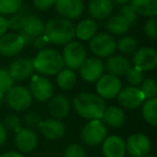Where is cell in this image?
<instances>
[{
	"instance_id": "obj_1",
	"label": "cell",
	"mask_w": 157,
	"mask_h": 157,
	"mask_svg": "<svg viewBox=\"0 0 157 157\" xmlns=\"http://www.w3.org/2000/svg\"><path fill=\"white\" fill-rule=\"evenodd\" d=\"M75 112L87 121L100 120L105 109V101L95 93L81 92L73 97L71 102Z\"/></svg>"
},
{
	"instance_id": "obj_2",
	"label": "cell",
	"mask_w": 157,
	"mask_h": 157,
	"mask_svg": "<svg viewBox=\"0 0 157 157\" xmlns=\"http://www.w3.org/2000/svg\"><path fill=\"white\" fill-rule=\"evenodd\" d=\"M43 35L50 43L66 45L74 39V25L71 21L63 17L51 18L44 24Z\"/></svg>"
},
{
	"instance_id": "obj_3",
	"label": "cell",
	"mask_w": 157,
	"mask_h": 157,
	"mask_svg": "<svg viewBox=\"0 0 157 157\" xmlns=\"http://www.w3.org/2000/svg\"><path fill=\"white\" fill-rule=\"evenodd\" d=\"M33 70L44 76L56 75L65 68L61 53L55 48H45L39 51L33 58Z\"/></svg>"
},
{
	"instance_id": "obj_4",
	"label": "cell",
	"mask_w": 157,
	"mask_h": 157,
	"mask_svg": "<svg viewBox=\"0 0 157 157\" xmlns=\"http://www.w3.org/2000/svg\"><path fill=\"white\" fill-rule=\"evenodd\" d=\"M33 97L28 88L23 85H13L5 95V102L15 113L26 112L33 105Z\"/></svg>"
},
{
	"instance_id": "obj_5",
	"label": "cell",
	"mask_w": 157,
	"mask_h": 157,
	"mask_svg": "<svg viewBox=\"0 0 157 157\" xmlns=\"http://www.w3.org/2000/svg\"><path fill=\"white\" fill-rule=\"evenodd\" d=\"M108 136V128L101 120L87 121L82 127L80 137L81 141L87 146L100 145Z\"/></svg>"
},
{
	"instance_id": "obj_6",
	"label": "cell",
	"mask_w": 157,
	"mask_h": 157,
	"mask_svg": "<svg viewBox=\"0 0 157 157\" xmlns=\"http://www.w3.org/2000/svg\"><path fill=\"white\" fill-rule=\"evenodd\" d=\"M65 67L71 70H78L83 61L87 58V51L84 44L80 41H74L63 45V50L61 53Z\"/></svg>"
},
{
	"instance_id": "obj_7",
	"label": "cell",
	"mask_w": 157,
	"mask_h": 157,
	"mask_svg": "<svg viewBox=\"0 0 157 157\" xmlns=\"http://www.w3.org/2000/svg\"><path fill=\"white\" fill-rule=\"evenodd\" d=\"M90 50L95 57L100 59L108 58L114 55V52L116 51V40L108 33H96L90 40Z\"/></svg>"
},
{
	"instance_id": "obj_8",
	"label": "cell",
	"mask_w": 157,
	"mask_h": 157,
	"mask_svg": "<svg viewBox=\"0 0 157 157\" xmlns=\"http://www.w3.org/2000/svg\"><path fill=\"white\" fill-rule=\"evenodd\" d=\"M28 90L30 92L33 99L39 102L48 101L54 96V86L50 78L41 74H35L30 78Z\"/></svg>"
},
{
	"instance_id": "obj_9",
	"label": "cell",
	"mask_w": 157,
	"mask_h": 157,
	"mask_svg": "<svg viewBox=\"0 0 157 157\" xmlns=\"http://www.w3.org/2000/svg\"><path fill=\"white\" fill-rule=\"evenodd\" d=\"M123 87L121 78L109 73H103L96 82V94L103 100H111L116 98Z\"/></svg>"
},
{
	"instance_id": "obj_10",
	"label": "cell",
	"mask_w": 157,
	"mask_h": 157,
	"mask_svg": "<svg viewBox=\"0 0 157 157\" xmlns=\"http://www.w3.org/2000/svg\"><path fill=\"white\" fill-rule=\"evenodd\" d=\"M126 144V154L131 157H144L148 155L152 150V141L151 139L142 132L131 133L127 140H125Z\"/></svg>"
},
{
	"instance_id": "obj_11",
	"label": "cell",
	"mask_w": 157,
	"mask_h": 157,
	"mask_svg": "<svg viewBox=\"0 0 157 157\" xmlns=\"http://www.w3.org/2000/svg\"><path fill=\"white\" fill-rule=\"evenodd\" d=\"M14 145L17 152L22 154L33 153L38 146V136L33 129H29L26 127H21L18 130L14 132Z\"/></svg>"
},
{
	"instance_id": "obj_12",
	"label": "cell",
	"mask_w": 157,
	"mask_h": 157,
	"mask_svg": "<svg viewBox=\"0 0 157 157\" xmlns=\"http://www.w3.org/2000/svg\"><path fill=\"white\" fill-rule=\"evenodd\" d=\"M132 66L141 71H153L157 66V52L151 46L138 48L132 54Z\"/></svg>"
},
{
	"instance_id": "obj_13",
	"label": "cell",
	"mask_w": 157,
	"mask_h": 157,
	"mask_svg": "<svg viewBox=\"0 0 157 157\" xmlns=\"http://www.w3.org/2000/svg\"><path fill=\"white\" fill-rule=\"evenodd\" d=\"M78 70L80 76L83 81L86 83H96L99 78L105 73V63L98 57H87Z\"/></svg>"
},
{
	"instance_id": "obj_14",
	"label": "cell",
	"mask_w": 157,
	"mask_h": 157,
	"mask_svg": "<svg viewBox=\"0 0 157 157\" xmlns=\"http://www.w3.org/2000/svg\"><path fill=\"white\" fill-rule=\"evenodd\" d=\"M25 46V41L20 33H7L0 37V55L5 57L17 56Z\"/></svg>"
},
{
	"instance_id": "obj_15",
	"label": "cell",
	"mask_w": 157,
	"mask_h": 157,
	"mask_svg": "<svg viewBox=\"0 0 157 157\" xmlns=\"http://www.w3.org/2000/svg\"><path fill=\"white\" fill-rule=\"evenodd\" d=\"M116 98H117L118 105L127 110L138 109L145 101V98L139 87L130 85L122 87Z\"/></svg>"
},
{
	"instance_id": "obj_16",
	"label": "cell",
	"mask_w": 157,
	"mask_h": 157,
	"mask_svg": "<svg viewBox=\"0 0 157 157\" xmlns=\"http://www.w3.org/2000/svg\"><path fill=\"white\" fill-rule=\"evenodd\" d=\"M55 9L57 13L66 20H76L84 11V0H56Z\"/></svg>"
},
{
	"instance_id": "obj_17",
	"label": "cell",
	"mask_w": 157,
	"mask_h": 157,
	"mask_svg": "<svg viewBox=\"0 0 157 157\" xmlns=\"http://www.w3.org/2000/svg\"><path fill=\"white\" fill-rule=\"evenodd\" d=\"M38 129L45 139L51 140V141H56L65 136L67 128H66L65 123L61 120L48 117L41 121Z\"/></svg>"
},
{
	"instance_id": "obj_18",
	"label": "cell",
	"mask_w": 157,
	"mask_h": 157,
	"mask_svg": "<svg viewBox=\"0 0 157 157\" xmlns=\"http://www.w3.org/2000/svg\"><path fill=\"white\" fill-rule=\"evenodd\" d=\"M100 145L103 157H125L126 155L125 140L118 135L107 136Z\"/></svg>"
},
{
	"instance_id": "obj_19",
	"label": "cell",
	"mask_w": 157,
	"mask_h": 157,
	"mask_svg": "<svg viewBox=\"0 0 157 157\" xmlns=\"http://www.w3.org/2000/svg\"><path fill=\"white\" fill-rule=\"evenodd\" d=\"M10 74L13 78L14 81H24L30 78L33 72V58H26V57H21L16 58L9 65Z\"/></svg>"
},
{
	"instance_id": "obj_20",
	"label": "cell",
	"mask_w": 157,
	"mask_h": 157,
	"mask_svg": "<svg viewBox=\"0 0 157 157\" xmlns=\"http://www.w3.org/2000/svg\"><path fill=\"white\" fill-rule=\"evenodd\" d=\"M114 2L112 0H90L87 11L92 20L105 21L112 15Z\"/></svg>"
},
{
	"instance_id": "obj_21",
	"label": "cell",
	"mask_w": 157,
	"mask_h": 157,
	"mask_svg": "<svg viewBox=\"0 0 157 157\" xmlns=\"http://www.w3.org/2000/svg\"><path fill=\"white\" fill-rule=\"evenodd\" d=\"M71 101L65 95H55L48 100V109L51 117L63 120L71 111Z\"/></svg>"
},
{
	"instance_id": "obj_22",
	"label": "cell",
	"mask_w": 157,
	"mask_h": 157,
	"mask_svg": "<svg viewBox=\"0 0 157 157\" xmlns=\"http://www.w3.org/2000/svg\"><path fill=\"white\" fill-rule=\"evenodd\" d=\"M100 120L107 127L117 129L125 125L126 114L123 108L117 107V105H109V107H105Z\"/></svg>"
},
{
	"instance_id": "obj_23",
	"label": "cell",
	"mask_w": 157,
	"mask_h": 157,
	"mask_svg": "<svg viewBox=\"0 0 157 157\" xmlns=\"http://www.w3.org/2000/svg\"><path fill=\"white\" fill-rule=\"evenodd\" d=\"M44 33V22L38 16L33 14L23 16L22 26L20 33L22 36H26L29 38H37L43 35Z\"/></svg>"
},
{
	"instance_id": "obj_24",
	"label": "cell",
	"mask_w": 157,
	"mask_h": 157,
	"mask_svg": "<svg viewBox=\"0 0 157 157\" xmlns=\"http://www.w3.org/2000/svg\"><path fill=\"white\" fill-rule=\"evenodd\" d=\"M130 67V60L124 55H112L108 57L105 63V70L107 71V73L115 75L117 78L125 76Z\"/></svg>"
},
{
	"instance_id": "obj_25",
	"label": "cell",
	"mask_w": 157,
	"mask_h": 157,
	"mask_svg": "<svg viewBox=\"0 0 157 157\" xmlns=\"http://www.w3.org/2000/svg\"><path fill=\"white\" fill-rule=\"evenodd\" d=\"M98 25L92 18H84L74 26V35L80 41H90L97 33Z\"/></svg>"
},
{
	"instance_id": "obj_26",
	"label": "cell",
	"mask_w": 157,
	"mask_h": 157,
	"mask_svg": "<svg viewBox=\"0 0 157 157\" xmlns=\"http://www.w3.org/2000/svg\"><path fill=\"white\" fill-rule=\"evenodd\" d=\"M105 28L108 33L114 36H125L130 29L131 25L120 14L111 15L108 20H105Z\"/></svg>"
},
{
	"instance_id": "obj_27",
	"label": "cell",
	"mask_w": 157,
	"mask_h": 157,
	"mask_svg": "<svg viewBox=\"0 0 157 157\" xmlns=\"http://www.w3.org/2000/svg\"><path fill=\"white\" fill-rule=\"evenodd\" d=\"M131 6L138 14L143 16L155 17L157 14V0H130Z\"/></svg>"
},
{
	"instance_id": "obj_28",
	"label": "cell",
	"mask_w": 157,
	"mask_h": 157,
	"mask_svg": "<svg viewBox=\"0 0 157 157\" xmlns=\"http://www.w3.org/2000/svg\"><path fill=\"white\" fill-rule=\"evenodd\" d=\"M141 114L150 126H157V98L145 99L141 105Z\"/></svg>"
},
{
	"instance_id": "obj_29",
	"label": "cell",
	"mask_w": 157,
	"mask_h": 157,
	"mask_svg": "<svg viewBox=\"0 0 157 157\" xmlns=\"http://www.w3.org/2000/svg\"><path fill=\"white\" fill-rule=\"evenodd\" d=\"M78 78L73 70L63 68L56 74V83L63 90H71L75 86Z\"/></svg>"
},
{
	"instance_id": "obj_30",
	"label": "cell",
	"mask_w": 157,
	"mask_h": 157,
	"mask_svg": "<svg viewBox=\"0 0 157 157\" xmlns=\"http://www.w3.org/2000/svg\"><path fill=\"white\" fill-rule=\"evenodd\" d=\"M138 48V42L131 36H123L118 41H116V50H118L123 55L133 54Z\"/></svg>"
},
{
	"instance_id": "obj_31",
	"label": "cell",
	"mask_w": 157,
	"mask_h": 157,
	"mask_svg": "<svg viewBox=\"0 0 157 157\" xmlns=\"http://www.w3.org/2000/svg\"><path fill=\"white\" fill-rule=\"evenodd\" d=\"M23 0H0V15H14L21 10Z\"/></svg>"
},
{
	"instance_id": "obj_32",
	"label": "cell",
	"mask_w": 157,
	"mask_h": 157,
	"mask_svg": "<svg viewBox=\"0 0 157 157\" xmlns=\"http://www.w3.org/2000/svg\"><path fill=\"white\" fill-rule=\"evenodd\" d=\"M138 87L141 90V93L143 94L145 99L156 98L157 86H156V81H155L154 78H144Z\"/></svg>"
},
{
	"instance_id": "obj_33",
	"label": "cell",
	"mask_w": 157,
	"mask_h": 157,
	"mask_svg": "<svg viewBox=\"0 0 157 157\" xmlns=\"http://www.w3.org/2000/svg\"><path fill=\"white\" fill-rule=\"evenodd\" d=\"M2 124L5 128L7 129V131L15 132L16 130H18L22 127V118L15 112H12V113L10 112L3 117Z\"/></svg>"
},
{
	"instance_id": "obj_34",
	"label": "cell",
	"mask_w": 157,
	"mask_h": 157,
	"mask_svg": "<svg viewBox=\"0 0 157 157\" xmlns=\"http://www.w3.org/2000/svg\"><path fill=\"white\" fill-rule=\"evenodd\" d=\"M41 121V115L39 113H37L36 111H31V110H27L22 118V123L24 124V127L29 129H33V130L39 127Z\"/></svg>"
},
{
	"instance_id": "obj_35",
	"label": "cell",
	"mask_w": 157,
	"mask_h": 157,
	"mask_svg": "<svg viewBox=\"0 0 157 157\" xmlns=\"http://www.w3.org/2000/svg\"><path fill=\"white\" fill-rule=\"evenodd\" d=\"M15 81L10 74L7 68H0V93L6 95L13 85H15Z\"/></svg>"
},
{
	"instance_id": "obj_36",
	"label": "cell",
	"mask_w": 157,
	"mask_h": 157,
	"mask_svg": "<svg viewBox=\"0 0 157 157\" xmlns=\"http://www.w3.org/2000/svg\"><path fill=\"white\" fill-rule=\"evenodd\" d=\"M125 78H126L127 82L130 86H139L141 84V82L144 80V72L139 70L138 68L131 66L129 68V70L125 74Z\"/></svg>"
},
{
	"instance_id": "obj_37",
	"label": "cell",
	"mask_w": 157,
	"mask_h": 157,
	"mask_svg": "<svg viewBox=\"0 0 157 157\" xmlns=\"http://www.w3.org/2000/svg\"><path fill=\"white\" fill-rule=\"evenodd\" d=\"M63 157H87V154L82 144L70 143L63 150Z\"/></svg>"
},
{
	"instance_id": "obj_38",
	"label": "cell",
	"mask_w": 157,
	"mask_h": 157,
	"mask_svg": "<svg viewBox=\"0 0 157 157\" xmlns=\"http://www.w3.org/2000/svg\"><path fill=\"white\" fill-rule=\"evenodd\" d=\"M118 14H120L121 16H123V17H124L131 26L137 22L138 15H139L130 3H126V5L121 6V9H120V11H118Z\"/></svg>"
},
{
	"instance_id": "obj_39",
	"label": "cell",
	"mask_w": 157,
	"mask_h": 157,
	"mask_svg": "<svg viewBox=\"0 0 157 157\" xmlns=\"http://www.w3.org/2000/svg\"><path fill=\"white\" fill-rule=\"evenodd\" d=\"M145 36L151 40H156L157 38V21L155 17H150L143 26Z\"/></svg>"
},
{
	"instance_id": "obj_40",
	"label": "cell",
	"mask_w": 157,
	"mask_h": 157,
	"mask_svg": "<svg viewBox=\"0 0 157 157\" xmlns=\"http://www.w3.org/2000/svg\"><path fill=\"white\" fill-rule=\"evenodd\" d=\"M23 16L21 14H14L12 15L10 18H8V26H9V29L13 30L14 33L15 31H20L21 30V26H22V22H23Z\"/></svg>"
},
{
	"instance_id": "obj_41",
	"label": "cell",
	"mask_w": 157,
	"mask_h": 157,
	"mask_svg": "<svg viewBox=\"0 0 157 157\" xmlns=\"http://www.w3.org/2000/svg\"><path fill=\"white\" fill-rule=\"evenodd\" d=\"M56 0H33V5L40 11H45L55 6Z\"/></svg>"
},
{
	"instance_id": "obj_42",
	"label": "cell",
	"mask_w": 157,
	"mask_h": 157,
	"mask_svg": "<svg viewBox=\"0 0 157 157\" xmlns=\"http://www.w3.org/2000/svg\"><path fill=\"white\" fill-rule=\"evenodd\" d=\"M48 43H50V42L48 41V39L45 38V36L41 35V36H39V37H37V38H33L31 45H33L36 50L41 51V50H43V48H45L46 46H48Z\"/></svg>"
},
{
	"instance_id": "obj_43",
	"label": "cell",
	"mask_w": 157,
	"mask_h": 157,
	"mask_svg": "<svg viewBox=\"0 0 157 157\" xmlns=\"http://www.w3.org/2000/svg\"><path fill=\"white\" fill-rule=\"evenodd\" d=\"M9 26H8V18L6 16L0 15V37L8 33Z\"/></svg>"
},
{
	"instance_id": "obj_44",
	"label": "cell",
	"mask_w": 157,
	"mask_h": 157,
	"mask_svg": "<svg viewBox=\"0 0 157 157\" xmlns=\"http://www.w3.org/2000/svg\"><path fill=\"white\" fill-rule=\"evenodd\" d=\"M7 139H8V131L5 128V126H3L2 122L0 121V146H2L6 143Z\"/></svg>"
},
{
	"instance_id": "obj_45",
	"label": "cell",
	"mask_w": 157,
	"mask_h": 157,
	"mask_svg": "<svg viewBox=\"0 0 157 157\" xmlns=\"http://www.w3.org/2000/svg\"><path fill=\"white\" fill-rule=\"evenodd\" d=\"M0 157H26L24 154L17 152V151H8L2 154H0Z\"/></svg>"
},
{
	"instance_id": "obj_46",
	"label": "cell",
	"mask_w": 157,
	"mask_h": 157,
	"mask_svg": "<svg viewBox=\"0 0 157 157\" xmlns=\"http://www.w3.org/2000/svg\"><path fill=\"white\" fill-rule=\"evenodd\" d=\"M113 2L117 3L120 6H123V5H126V3H129L130 2V0H112Z\"/></svg>"
},
{
	"instance_id": "obj_47",
	"label": "cell",
	"mask_w": 157,
	"mask_h": 157,
	"mask_svg": "<svg viewBox=\"0 0 157 157\" xmlns=\"http://www.w3.org/2000/svg\"><path fill=\"white\" fill-rule=\"evenodd\" d=\"M3 103H5V95L0 93V107H1Z\"/></svg>"
},
{
	"instance_id": "obj_48",
	"label": "cell",
	"mask_w": 157,
	"mask_h": 157,
	"mask_svg": "<svg viewBox=\"0 0 157 157\" xmlns=\"http://www.w3.org/2000/svg\"><path fill=\"white\" fill-rule=\"evenodd\" d=\"M144 157H156L155 155H151V154H148V155H146V156H144Z\"/></svg>"
}]
</instances>
